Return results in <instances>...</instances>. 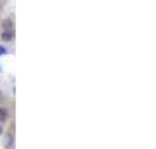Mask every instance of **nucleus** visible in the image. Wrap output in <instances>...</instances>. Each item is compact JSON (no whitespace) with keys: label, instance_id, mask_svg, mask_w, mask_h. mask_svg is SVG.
<instances>
[{"label":"nucleus","instance_id":"1","mask_svg":"<svg viewBox=\"0 0 156 149\" xmlns=\"http://www.w3.org/2000/svg\"><path fill=\"white\" fill-rule=\"evenodd\" d=\"M14 39V30H2L0 32V41L2 42H11Z\"/></svg>","mask_w":156,"mask_h":149},{"label":"nucleus","instance_id":"2","mask_svg":"<svg viewBox=\"0 0 156 149\" xmlns=\"http://www.w3.org/2000/svg\"><path fill=\"white\" fill-rule=\"evenodd\" d=\"M9 119V109L7 107H0V123L4 125Z\"/></svg>","mask_w":156,"mask_h":149},{"label":"nucleus","instance_id":"3","mask_svg":"<svg viewBox=\"0 0 156 149\" xmlns=\"http://www.w3.org/2000/svg\"><path fill=\"white\" fill-rule=\"evenodd\" d=\"M12 27H14V25H12V20H11V18H7V20L2 21V30H14Z\"/></svg>","mask_w":156,"mask_h":149},{"label":"nucleus","instance_id":"4","mask_svg":"<svg viewBox=\"0 0 156 149\" xmlns=\"http://www.w3.org/2000/svg\"><path fill=\"white\" fill-rule=\"evenodd\" d=\"M5 55H9V49L4 46V44H0V58L2 56H5Z\"/></svg>","mask_w":156,"mask_h":149},{"label":"nucleus","instance_id":"5","mask_svg":"<svg viewBox=\"0 0 156 149\" xmlns=\"http://www.w3.org/2000/svg\"><path fill=\"white\" fill-rule=\"evenodd\" d=\"M5 146H7V147H11V146H12V135H7V140H5Z\"/></svg>","mask_w":156,"mask_h":149},{"label":"nucleus","instance_id":"6","mask_svg":"<svg viewBox=\"0 0 156 149\" xmlns=\"http://www.w3.org/2000/svg\"><path fill=\"white\" fill-rule=\"evenodd\" d=\"M2 133H4V125L0 123V137H2Z\"/></svg>","mask_w":156,"mask_h":149},{"label":"nucleus","instance_id":"7","mask_svg":"<svg viewBox=\"0 0 156 149\" xmlns=\"http://www.w3.org/2000/svg\"><path fill=\"white\" fill-rule=\"evenodd\" d=\"M0 74H2V65H0Z\"/></svg>","mask_w":156,"mask_h":149}]
</instances>
